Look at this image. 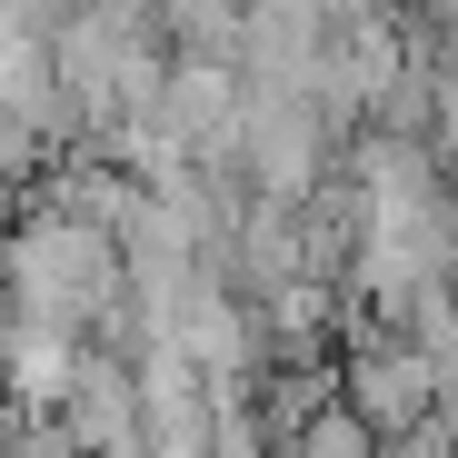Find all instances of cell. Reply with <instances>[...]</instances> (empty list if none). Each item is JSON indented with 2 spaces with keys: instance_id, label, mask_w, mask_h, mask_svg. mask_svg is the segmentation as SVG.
<instances>
[{
  "instance_id": "obj_1",
  "label": "cell",
  "mask_w": 458,
  "mask_h": 458,
  "mask_svg": "<svg viewBox=\"0 0 458 458\" xmlns=\"http://www.w3.org/2000/svg\"><path fill=\"white\" fill-rule=\"evenodd\" d=\"M339 409H349L369 438H409V428H428V409H438V359H428V349H409V339L359 349V359H349Z\"/></svg>"
}]
</instances>
